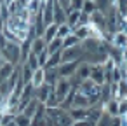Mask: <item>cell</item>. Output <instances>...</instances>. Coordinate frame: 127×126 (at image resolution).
Returning a JSON list of instances; mask_svg holds the SVG:
<instances>
[{"label": "cell", "mask_w": 127, "mask_h": 126, "mask_svg": "<svg viewBox=\"0 0 127 126\" xmlns=\"http://www.w3.org/2000/svg\"><path fill=\"white\" fill-rule=\"evenodd\" d=\"M4 56V60L11 65H21V44H16V42H9L5 44V47L0 51Z\"/></svg>", "instance_id": "1"}, {"label": "cell", "mask_w": 127, "mask_h": 126, "mask_svg": "<svg viewBox=\"0 0 127 126\" xmlns=\"http://www.w3.org/2000/svg\"><path fill=\"white\" fill-rule=\"evenodd\" d=\"M84 54L82 46H75V47H68V49H61V63H71V61H80Z\"/></svg>", "instance_id": "2"}, {"label": "cell", "mask_w": 127, "mask_h": 126, "mask_svg": "<svg viewBox=\"0 0 127 126\" xmlns=\"http://www.w3.org/2000/svg\"><path fill=\"white\" fill-rule=\"evenodd\" d=\"M70 91H71L70 79H66V77H59V79H58V82L54 84V95H56L58 102L61 103V102L64 100V96H66Z\"/></svg>", "instance_id": "3"}, {"label": "cell", "mask_w": 127, "mask_h": 126, "mask_svg": "<svg viewBox=\"0 0 127 126\" xmlns=\"http://www.w3.org/2000/svg\"><path fill=\"white\" fill-rule=\"evenodd\" d=\"M89 18H91V23H89V25H92V26H96L97 30H101V32L106 33V14H103V12H99V11H94Z\"/></svg>", "instance_id": "4"}, {"label": "cell", "mask_w": 127, "mask_h": 126, "mask_svg": "<svg viewBox=\"0 0 127 126\" xmlns=\"http://www.w3.org/2000/svg\"><path fill=\"white\" fill-rule=\"evenodd\" d=\"M89 79L92 82H96L97 86L104 84V67L103 65H91V75Z\"/></svg>", "instance_id": "5"}, {"label": "cell", "mask_w": 127, "mask_h": 126, "mask_svg": "<svg viewBox=\"0 0 127 126\" xmlns=\"http://www.w3.org/2000/svg\"><path fill=\"white\" fill-rule=\"evenodd\" d=\"M52 91H54V86H51V84L44 82L42 86L35 88V98H37L40 103H45V102H47V98H49V95H51Z\"/></svg>", "instance_id": "6"}, {"label": "cell", "mask_w": 127, "mask_h": 126, "mask_svg": "<svg viewBox=\"0 0 127 126\" xmlns=\"http://www.w3.org/2000/svg\"><path fill=\"white\" fill-rule=\"evenodd\" d=\"M78 65H80V61H71V63H61L59 67H58V72H59V77H71L75 72H77V68H78Z\"/></svg>", "instance_id": "7"}, {"label": "cell", "mask_w": 127, "mask_h": 126, "mask_svg": "<svg viewBox=\"0 0 127 126\" xmlns=\"http://www.w3.org/2000/svg\"><path fill=\"white\" fill-rule=\"evenodd\" d=\"M80 46H82L84 53H96V51L101 47V40L96 39V37H87L85 40L80 42Z\"/></svg>", "instance_id": "8"}, {"label": "cell", "mask_w": 127, "mask_h": 126, "mask_svg": "<svg viewBox=\"0 0 127 126\" xmlns=\"http://www.w3.org/2000/svg\"><path fill=\"white\" fill-rule=\"evenodd\" d=\"M110 44L113 46V47H118V49H127V35L125 33H122V32H115L113 35H111V39H110Z\"/></svg>", "instance_id": "9"}, {"label": "cell", "mask_w": 127, "mask_h": 126, "mask_svg": "<svg viewBox=\"0 0 127 126\" xmlns=\"http://www.w3.org/2000/svg\"><path fill=\"white\" fill-rule=\"evenodd\" d=\"M103 112H104V107H103L101 103H97V105H91V107L87 109V119L97 123V119L103 116Z\"/></svg>", "instance_id": "10"}, {"label": "cell", "mask_w": 127, "mask_h": 126, "mask_svg": "<svg viewBox=\"0 0 127 126\" xmlns=\"http://www.w3.org/2000/svg\"><path fill=\"white\" fill-rule=\"evenodd\" d=\"M54 23L56 25L66 23V11L58 4V0H54Z\"/></svg>", "instance_id": "11"}, {"label": "cell", "mask_w": 127, "mask_h": 126, "mask_svg": "<svg viewBox=\"0 0 127 126\" xmlns=\"http://www.w3.org/2000/svg\"><path fill=\"white\" fill-rule=\"evenodd\" d=\"M71 107H82V109H89V107H91V103H89V98H87L84 93L77 91V93H75V96H73V103H71Z\"/></svg>", "instance_id": "12"}, {"label": "cell", "mask_w": 127, "mask_h": 126, "mask_svg": "<svg viewBox=\"0 0 127 126\" xmlns=\"http://www.w3.org/2000/svg\"><path fill=\"white\" fill-rule=\"evenodd\" d=\"M73 35L78 37V40H85L87 37H91V25H80V26H75L73 28Z\"/></svg>", "instance_id": "13"}, {"label": "cell", "mask_w": 127, "mask_h": 126, "mask_svg": "<svg viewBox=\"0 0 127 126\" xmlns=\"http://www.w3.org/2000/svg\"><path fill=\"white\" fill-rule=\"evenodd\" d=\"M45 49H47V42H45L42 37H37V39L32 42V53H33V54L38 56V54H42Z\"/></svg>", "instance_id": "14"}, {"label": "cell", "mask_w": 127, "mask_h": 126, "mask_svg": "<svg viewBox=\"0 0 127 126\" xmlns=\"http://www.w3.org/2000/svg\"><path fill=\"white\" fill-rule=\"evenodd\" d=\"M45 82V68H37L35 72H33V77H32V84H33V88H38V86H42Z\"/></svg>", "instance_id": "15"}, {"label": "cell", "mask_w": 127, "mask_h": 126, "mask_svg": "<svg viewBox=\"0 0 127 126\" xmlns=\"http://www.w3.org/2000/svg\"><path fill=\"white\" fill-rule=\"evenodd\" d=\"M68 114L71 116L73 121H82V119H87V109H82V107H71L68 110Z\"/></svg>", "instance_id": "16"}, {"label": "cell", "mask_w": 127, "mask_h": 126, "mask_svg": "<svg viewBox=\"0 0 127 126\" xmlns=\"http://www.w3.org/2000/svg\"><path fill=\"white\" fill-rule=\"evenodd\" d=\"M59 65H61V51H56V53L49 54V60L44 68H58Z\"/></svg>", "instance_id": "17"}, {"label": "cell", "mask_w": 127, "mask_h": 126, "mask_svg": "<svg viewBox=\"0 0 127 126\" xmlns=\"http://www.w3.org/2000/svg\"><path fill=\"white\" fill-rule=\"evenodd\" d=\"M78 19H80V11L70 9V11L66 12V23H68V25H70L71 28L78 26Z\"/></svg>", "instance_id": "18"}, {"label": "cell", "mask_w": 127, "mask_h": 126, "mask_svg": "<svg viewBox=\"0 0 127 126\" xmlns=\"http://www.w3.org/2000/svg\"><path fill=\"white\" fill-rule=\"evenodd\" d=\"M14 65H11V63H4L2 67H0V82H2V81H7L11 75H12V72H14Z\"/></svg>", "instance_id": "19"}, {"label": "cell", "mask_w": 127, "mask_h": 126, "mask_svg": "<svg viewBox=\"0 0 127 126\" xmlns=\"http://www.w3.org/2000/svg\"><path fill=\"white\" fill-rule=\"evenodd\" d=\"M37 109H38V100L37 98H32L28 103H26V107H25V110H23V114L25 116H28L30 119L35 116V112H37Z\"/></svg>", "instance_id": "20"}, {"label": "cell", "mask_w": 127, "mask_h": 126, "mask_svg": "<svg viewBox=\"0 0 127 126\" xmlns=\"http://www.w3.org/2000/svg\"><path fill=\"white\" fill-rule=\"evenodd\" d=\"M56 32H58V25L56 23H52V25H49V26H45V32H44V35H42V39L49 44L52 39H56Z\"/></svg>", "instance_id": "21"}, {"label": "cell", "mask_w": 127, "mask_h": 126, "mask_svg": "<svg viewBox=\"0 0 127 126\" xmlns=\"http://www.w3.org/2000/svg\"><path fill=\"white\" fill-rule=\"evenodd\" d=\"M58 79H59L58 68H45V82H47V84L54 86V84L58 82Z\"/></svg>", "instance_id": "22"}, {"label": "cell", "mask_w": 127, "mask_h": 126, "mask_svg": "<svg viewBox=\"0 0 127 126\" xmlns=\"http://www.w3.org/2000/svg\"><path fill=\"white\" fill-rule=\"evenodd\" d=\"M25 7H26V5L21 2V0H14V2L7 4V9H9V14H11V16H16V14H19V12H21Z\"/></svg>", "instance_id": "23"}, {"label": "cell", "mask_w": 127, "mask_h": 126, "mask_svg": "<svg viewBox=\"0 0 127 126\" xmlns=\"http://www.w3.org/2000/svg\"><path fill=\"white\" fill-rule=\"evenodd\" d=\"M94 4H96V11L106 14L113 5V0H94Z\"/></svg>", "instance_id": "24"}, {"label": "cell", "mask_w": 127, "mask_h": 126, "mask_svg": "<svg viewBox=\"0 0 127 126\" xmlns=\"http://www.w3.org/2000/svg\"><path fill=\"white\" fill-rule=\"evenodd\" d=\"M82 81H85V79H89V75H91V65L89 63H82L80 61V65H78V68H77V72H75Z\"/></svg>", "instance_id": "25"}, {"label": "cell", "mask_w": 127, "mask_h": 126, "mask_svg": "<svg viewBox=\"0 0 127 126\" xmlns=\"http://www.w3.org/2000/svg\"><path fill=\"white\" fill-rule=\"evenodd\" d=\"M32 77H33V70L26 63H21V81H23V84L32 82Z\"/></svg>", "instance_id": "26"}, {"label": "cell", "mask_w": 127, "mask_h": 126, "mask_svg": "<svg viewBox=\"0 0 127 126\" xmlns=\"http://www.w3.org/2000/svg\"><path fill=\"white\" fill-rule=\"evenodd\" d=\"M80 44V40H78V37L77 35H73V32L70 33V35H66L64 39H63V49H68V47H75V46H78Z\"/></svg>", "instance_id": "27"}, {"label": "cell", "mask_w": 127, "mask_h": 126, "mask_svg": "<svg viewBox=\"0 0 127 126\" xmlns=\"http://www.w3.org/2000/svg\"><path fill=\"white\" fill-rule=\"evenodd\" d=\"M61 49H63V39H59V37L52 39V40L47 44V53H49V54H52V53H56V51H61Z\"/></svg>", "instance_id": "28"}, {"label": "cell", "mask_w": 127, "mask_h": 126, "mask_svg": "<svg viewBox=\"0 0 127 126\" xmlns=\"http://www.w3.org/2000/svg\"><path fill=\"white\" fill-rule=\"evenodd\" d=\"M104 112H108L111 117H115V116H118V100H115V98H111L106 105H104Z\"/></svg>", "instance_id": "29"}, {"label": "cell", "mask_w": 127, "mask_h": 126, "mask_svg": "<svg viewBox=\"0 0 127 126\" xmlns=\"http://www.w3.org/2000/svg\"><path fill=\"white\" fill-rule=\"evenodd\" d=\"M113 5H115L120 18H127V0H115Z\"/></svg>", "instance_id": "30"}, {"label": "cell", "mask_w": 127, "mask_h": 126, "mask_svg": "<svg viewBox=\"0 0 127 126\" xmlns=\"http://www.w3.org/2000/svg\"><path fill=\"white\" fill-rule=\"evenodd\" d=\"M73 32V28L68 25V23H63V25H58V32H56V37L59 39H64L66 35H70Z\"/></svg>", "instance_id": "31"}, {"label": "cell", "mask_w": 127, "mask_h": 126, "mask_svg": "<svg viewBox=\"0 0 127 126\" xmlns=\"http://www.w3.org/2000/svg\"><path fill=\"white\" fill-rule=\"evenodd\" d=\"M25 63H26L33 72H35L37 68H40V65H38V56H37V54H33V53H30V54H28V58H26V61H25Z\"/></svg>", "instance_id": "32"}, {"label": "cell", "mask_w": 127, "mask_h": 126, "mask_svg": "<svg viewBox=\"0 0 127 126\" xmlns=\"http://www.w3.org/2000/svg\"><path fill=\"white\" fill-rule=\"evenodd\" d=\"M14 121H16L18 126H30V124H32V119H30L28 116H25L23 112L16 114V116H14Z\"/></svg>", "instance_id": "33"}, {"label": "cell", "mask_w": 127, "mask_h": 126, "mask_svg": "<svg viewBox=\"0 0 127 126\" xmlns=\"http://www.w3.org/2000/svg\"><path fill=\"white\" fill-rule=\"evenodd\" d=\"M96 11V4H94V0H85L84 2V5H82V12H85V14H92Z\"/></svg>", "instance_id": "34"}, {"label": "cell", "mask_w": 127, "mask_h": 126, "mask_svg": "<svg viewBox=\"0 0 127 126\" xmlns=\"http://www.w3.org/2000/svg\"><path fill=\"white\" fill-rule=\"evenodd\" d=\"M96 126H111V116L108 112H103V116L97 119Z\"/></svg>", "instance_id": "35"}, {"label": "cell", "mask_w": 127, "mask_h": 126, "mask_svg": "<svg viewBox=\"0 0 127 126\" xmlns=\"http://www.w3.org/2000/svg\"><path fill=\"white\" fill-rule=\"evenodd\" d=\"M118 116H127V98L118 100Z\"/></svg>", "instance_id": "36"}, {"label": "cell", "mask_w": 127, "mask_h": 126, "mask_svg": "<svg viewBox=\"0 0 127 126\" xmlns=\"http://www.w3.org/2000/svg\"><path fill=\"white\" fill-rule=\"evenodd\" d=\"M45 107H59V102H58V98H56L54 91L49 95V98H47V102H45Z\"/></svg>", "instance_id": "37"}, {"label": "cell", "mask_w": 127, "mask_h": 126, "mask_svg": "<svg viewBox=\"0 0 127 126\" xmlns=\"http://www.w3.org/2000/svg\"><path fill=\"white\" fill-rule=\"evenodd\" d=\"M117 32H122V33L127 35V18H120L118 26H117Z\"/></svg>", "instance_id": "38"}, {"label": "cell", "mask_w": 127, "mask_h": 126, "mask_svg": "<svg viewBox=\"0 0 127 126\" xmlns=\"http://www.w3.org/2000/svg\"><path fill=\"white\" fill-rule=\"evenodd\" d=\"M85 0H71L70 2V9H75V11H82V5H84Z\"/></svg>", "instance_id": "39"}, {"label": "cell", "mask_w": 127, "mask_h": 126, "mask_svg": "<svg viewBox=\"0 0 127 126\" xmlns=\"http://www.w3.org/2000/svg\"><path fill=\"white\" fill-rule=\"evenodd\" d=\"M47 60H49V53H47V49H45L42 54H38V65L44 68V67H45V63H47Z\"/></svg>", "instance_id": "40"}, {"label": "cell", "mask_w": 127, "mask_h": 126, "mask_svg": "<svg viewBox=\"0 0 127 126\" xmlns=\"http://www.w3.org/2000/svg\"><path fill=\"white\" fill-rule=\"evenodd\" d=\"M91 23V18H89V14H85V12H82L80 11V19H78V26L80 25H89Z\"/></svg>", "instance_id": "41"}, {"label": "cell", "mask_w": 127, "mask_h": 126, "mask_svg": "<svg viewBox=\"0 0 127 126\" xmlns=\"http://www.w3.org/2000/svg\"><path fill=\"white\" fill-rule=\"evenodd\" d=\"M5 109H7V98L0 95V112L4 114V112H5Z\"/></svg>", "instance_id": "42"}, {"label": "cell", "mask_w": 127, "mask_h": 126, "mask_svg": "<svg viewBox=\"0 0 127 126\" xmlns=\"http://www.w3.org/2000/svg\"><path fill=\"white\" fill-rule=\"evenodd\" d=\"M70 2H71V0H58V4H59V5L66 11V12L70 11Z\"/></svg>", "instance_id": "43"}, {"label": "cell", "mask_w": 127, "mask_h": 126, "mask_svg": "<svg viewBox=\"0 0 127 126\" xmlns=\"http://www.w3.org/2000/svg\"><path fill=\"white\" fill-rule=\"evenodd\" d=\"M4 63H5V60H4V56H2V53H0V67H2Z\"/></svg>", "instance_id": "44"}, {"label": "cell", "mask_w": 127, "mask_h": 126, "mask_svg": "<svg viewBox=\"0 0 127 126\" xmlns=\"http://www.w3.org/2000/svg\"><path fill=\"white\" fill-rule=\"evenodd\" d=\"M5 126H18V124H16V121H11V123H9V124H5Z\"/></svg>", "instance_id": "45"}, {"label": "cell", "mask_w": 127, "mask_h": 126, "mask_svg": "<svg viewBox=\"0 0 127 126\" xmlns=\"http://www.w3.org/2000/svg\"><path fill=\"white\" fill-rule=\"evenodd\" d=\"M125 63H127V49H125Z\"/></svg>", "instance_id": "46"}, {"label": "cell", "mask_w": 127, "mask_h": 126, "mask_svg": "<svg viewBox=\"0 0 127 126\" xmlns=\"http://www.w3.org/2000/svg\"><path fill=\"white\" fill-rule=\"evenodd\" d=\"M2 116H4V114H2V112H0V119H2Z\"/></svg>", "instance_id": "47"}, {"label": "cell", "mask_w": 127, "mask_h": 126, "mask_svg": "<svg viewBox=\"0 0 127 126\" xmlns=\"http://www.w3.org/2000/svg\"><path fill=\"white\" fill-rule=\"evenodd\" d=\"M0 33H2V30H0Z\"/></svg>", "instance_id": "48"}]
</instances>
